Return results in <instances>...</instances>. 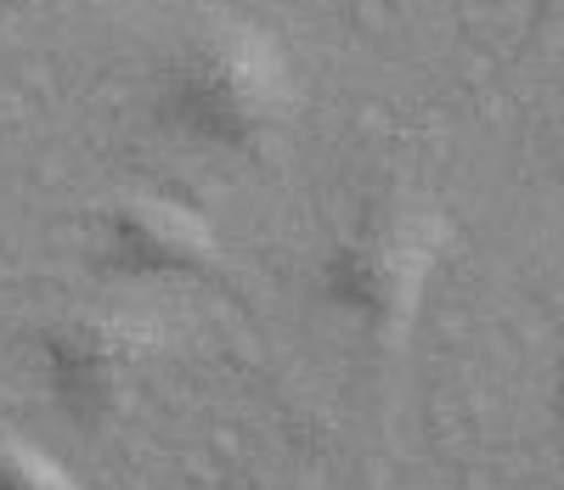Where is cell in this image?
Segmentation results:
<instances>
[{"mask_svg": "<svg viewBox=\"0 0 564 490\" xmlns=\"http://www.w3.org/2000/svg\"><path fill=\"white\" fill-rule=\"evenodd\" d=\"M153 102L181 141L249 159L294 124L300 68L265 23L209 12L170 45Z\"/></svg>", "mask_w": 564, "mask_h": 490, "instance_id": "1", "label": "cell"}, {"mask_svg": "<svg viewBox=\"0 0 564 490\" xmlns=\"http://www.w3.org/2000/svg\"><path fill=\"white\" fill-rule=\"evenodd\" d=\"M452 254V220L417 192H379L356 209L322 260V305L372 350H401L417 333Z\"/></svg>", "mask_w": 564, "mask_h": 490, "instance_id": "2", "label": "cell"}, {"mask_svg": "<svg viewBox=\"0 0 564 490\" xmlns=\"http://www.w3.org/2000/svg\"><path fill=\"white\" fill-rule=\"evenodd\" d=\"M175 350V327L159 311L97 305L68 311L40 333V372L68 423L102 428L130 412L159 361Z\"/></svg>", "mask_w": 564, "mask_h": 490, "instance_id": "3", "label": "cell"}, {"mask_svg": "<svg viewBox=\"0 0 564 490\" xmlns=\"http://www.w3.org/2000/svg\"><path fill=\"white\" fill-rule=\"evenodd\" d=\"M97 260L113 276H215L226 249L215 220L170 192H124L97 215Z\"/></svg>", "mask_w": 564, "mask_h": 490, "instance_id": "4", "label": "cell"}, {"mask_svg": "<svg viewBox=\"0 0 564 490\" xmlns=\"http://www.w3.org/2000/svg\"><path fill=\"white\" fill-rule=\"evenodd\" d=\"M0 490H85L63 457L29 434H0Z\"/></svg>", "mask_w": 564, "mask_h": 490, "instance_id": "5", "label": "cell"}, {"mask_svg": "<svg viewBox=\"0 0 564 490\" xmlns=\"http://www.w3.org/2000/svg\"><path fill=\"white\" fill-rule=\"evenodd\" d=\"M553 423H558V434H564V345H558V356H553Z\"/></svg>", "mask_w": 564, "mask_h": 490, "instance_id": "6", "label": "cell"}, {"mask_svg": "<svg viewBox=\"0 0 564 490\" xmlns=\"http://www.w3.org/2000/svg\"><path fill=\"white\" fill-rule=\"evenodd\" d=\"M40 7H52V0H0V12H40Z\"/></svg>", "mask_w": 564, "mask_h": 490, "instance_id": "7", "label": "cell"}, {"mask_svg": "<svg viewBox=\"0 0 564 490\" xmlns=\"http://www.w3.org/2000/svg\"><path fill=\"white\" fill-rule=\"evenodd\" d=\"M513 7H536V12H547V7H558V0H513Z\"/></svg>", "mask_w": 564, "mask_h": 490, "instance_id": "8", "label": "cell"}]
</instances>
